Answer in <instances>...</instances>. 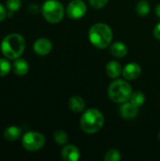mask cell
<instances>
[{
	"mask_svg": "<svg viewBox=\"0 0 160 161\" xmlns=\"http://www.w3.org/2000/svg\"><path fill=\"white\" fill-rule=\"evenodd\" d=\"M0 48L5 58L14 60L23 55L25 49V40L19 33H10L3 38Z\"/></svg>",
	"mask_w": 160,
	"mask_h": 161,
	"instance_id": "obj_1",
	"label": "cell"
},
{
	"mask_svg": "<svg viewBox=\"0 0 160 161\" xmlns=\"http://www.w3.org/2000/svg\"><path fill=\"white\" fill-rule=\"evenodd\" d=\"M112 37L111 28L108 25L104 23L94 24L89 30V40L91 43L99 49H104L108 46L112 41Z\"/></svg>",
	"mask_w": 160,
	"mask_h": 161,
	"instance_id": "obj_2",
	"label": "cell"
},
{
	"mask_svg": "<svg viewBox=\"0 0 160 161\" xmlns=\"http://www.w3.org/2000/svg\"><path fill=\"white\" fill-rule=\"evenodd\" d=\"M105 118L102 112L96 108L87 109L81 119L80 126L81 129L87 134H95L101 130L104 125Z\"/></svg>",
	"mask_w": 160,
	"mask_h": 161,
	"instance_id": "obj_3",
	"label": "cell"
},
{
	"mask_svg": "<svg viewBox=\"0 0 160 161\" xmlns=\"http://www.w3.org/2000/svg\"><path fill=\"white\" fill-rule=\"evenodd\" d=\"M108 93L113 102L123 104L130 99L132 94V88L127 81L116 79L109 85Z\"/></svg>",
	"mask_w": 160,
	"mask_h": 161,
	"instance_id": "obj_4",
	"label": "cell"
},
{
	"mask_svg": "<svg viewBox=\"0 0 160 161\" xmlns=\"http://www.w3.org/2000/svg\"><path fill=\"white\" fill-rule=\"evenodd\" d=\"M41 10L43 18L51 24L59 23L63 19L65 12L63 5L58 0H46L42 4Z\"/></svg>",
	"mask_w": 160,
	"mask_h": 161,
	"instance_id": "obj_5",
	"label": "cell"
},
{
	"mask_svg": "<svg viewBox=\"0 0 160 161\" xmlns=\"http://www.w3.org/2000/svg\"><path fill=\"white\" fill-rule=\"evenodd\" d=\"M45 144V137L37 131H28L22 137V145L28 152L41 150Z\"/></svg>",
	"mask_w": 160,
	"mask_h": 161,
	"instance_id": "obj_6",
	"label": "cell"
},
{
	"mask_svg": "<svg viewBox=\"0 0 160 161\" xmlns=\"http://www.w3.org/2000/svg\"><path fill=\"white\" fill-rule=\"evenodd\" d=\"M87 12V6L82 0H72L66 8V14L73 20L81 19Z\"/></svg>",
	"mask_w": 160,
	"mask_h": 161,
	"instance_id": "obj_7",
	"label": "cell"
},
{
	"mask_svg": "<svg viewBox=\"0 0 160 161\" xmlns=\"http://www.w3.org/2000/svg\"><path fill=\"white\" fill-rule=\"evenodd\" d=\"M52 42L47 38H39L35 41L33 44V50L39 56L48 55L52 51Z\"/></svg>",
	"mask_w": 160,
	"mask_h": 161,
	"instance_id": "obj_8",
	"label": "cell"
},
{
	"mask_svg": "<svg viewBox=\"0 0 160 161\" xmlns=\"http://www.w3.org/2000/svg\"><path fill=\"white\" fill-rule=\"evenodd\" d=\"M122 74L124 78H125L126 80H135L141 75V68L138 63L130 62L124 67Z\"/></svg>",
	"mask_w": 160,
	"mask_h": 161,
	"instance_id": "obj_9",
	"label": "cell"
},
{
	"mask_svg": "<svg viewBox=\"0 0 160 161\" xmlns=\"http://www.w3.org/2000/svg\"><path fill=\"white\" fill-rule=\"evenodd\" d=\"M61 158L64 161H77L80 158L79 149L74 144L65 145L61 151Z\"/></svg>",
	"mask_w": 160,
	"mask_h": 161,
	"instance_id": "obj_10",
	"label": "cell"
},
{
	"mask_svg": "<svg viewBox=\"0 0 160 161\" xmlns=\"http://www.w3.org/2000/svg\"><path fill=\"white\" fill-rule=\"evenodd\" d=\"M120 114L124 119H134L139 114V108L133 105L131 102H124L120 108Z\"/></svg>",
	"mask_w": 160,
	"mask_h": 161,
	"instance_id": "obj_11",
	"label": "cell"
},
{
	"mask_svg": "<svg viewBox=\"0 0 160 161\" xmlns=\"http://www.w3.org/2000/svg\"><path fill=\"white\" fill-rule=\"evenodd\" d=\"M29 71V64L28 62L25 59L22 58L21 57L14 59L12 63V72L19 76H24Z\"/></svg>",
	"mask_w": 160,
	"mask_h": 161,
	"instance_id": "obj_12",
	"label": "cell"
},
{
	"mask_svg": "<svg viewBox=\"0 0 160 161\" xmlns=\"http://www.w3.org/2000/svg\"><path fill=\"white\" fill-rule=\"evenodd\" d=\"M3 136H4L5 140H7L8 142H16L21 138L22 130L20 127H18L16 125H10V126H8L4 130Z\"/></svg>",
	"mask_w": 160,
	"mask_h": 161,
	"instance_id": "obj_13",
	"label": "cell"
},
{
	"mask_svg": "<svg viewBox=\"0 0 160 161\" xmlns=\"http://www.w3.org/2000/svg\"><path fill=\"white\" fill-rule=\"evenodd\" d=\"M106 72H107V75L110 77V78H118L122 72H123V69H122V66L121 64L118 62V61H115V60H111L109 61L107 66H106Z\"/></svg>",
	"mask_w": 160,
	"mask_h": 161,
	"instance_id": "obj_14",
	"label": "cell"
},
{
	"mask_svg": "<svg viewBox=\"0 0 160 161\" xmlns=\"http://www.w3.org/2000/svg\"><path fill=\"white\" fill-rule=\"evenodd\" d=\"M110 53L112 56L118 58H122L126 56L127 54V47L126 45L122 42H116L110 45Z\"/></svg>",
	"mask_w": 160,
	"mask_h": 161,
	"instance_id": "obj_15",
	"label": "cell"
},
{
	"mask_svg": "<svg viewBox=\"0 0 160 161\" xmlns=\"http://www.w3.org/2000/svg\"><path fill=\"white\" fill-rule=\"evenodd\" d=\"M68 105H69V108L72 111L77 112V113L83 111L85 109V107H86L84 99L80 96H77V95L72 96L69 99Z\"/></svg>",
	"mask_w": 160,
	"mask_h": 161,
	"instance_id": "obj_16",
	"label": "cell"
},
{
	"mask_svg": "<svg viewBox=\"0 0 160 161\" xmlns=\"http://www.w3.org/2000/svg\"><path fill=\"white\" fill-rule=\"evenodd\" d=\"M12 71V64L7 58H0V77L8 75Z\"/></svg>",
	"mask_w": 160,
	"mask_h": 161,
	"instance_id": "obj_17",
	"label": "cell"
},
{
	"mask_svg": "<svg viewBox=\"0 0 160 161\" xmlns=\"http://www.w3.org/2000/svg\"><path fill=\"white\" fill-rule=\"evenodd\" d=\"M129 100H130V102L133 105H135L136 107L140 108L145 102V95L141 92H132Z\"/></svg>",
	"mask_w": 160,
	"mask_h": 161,
	"instance_id": "obj_18",
	"label": "cell"
},
{
	"mask_svg": "<svg viewBox=\"0 0 160 161\" xmlns=\"http://www.w3.org/2000/svg\"><path fill=\"white\" fill-rule=\"evenodd\" d=\"M136 10L140 16H146L150 12V5L147 1L141 0L138 3L136 7Z\"/></svg>",
	"mask_w": 160,
	"mask_h": 161,
	"instance_id": "obj_19",
	"label": "cell"
},
{
	"mask_svg": "<svg viewBox=\"0 0 160 161\" xmlns=\"http://www.w3.org/2000/svg\"><path fill=\"white\" fill-rule=\"evenodd\" d=\"M54 141L58 145H65L68 142V135L64 130H57L54 133Z\"/></svg>",
	"mask_w": 160,
	"mask_h": 161,
	"instance_id": "obj_20",
	"label": "cell"
},
{
	"mask_svg": "<svg viewBox=\"0 0 160 161\" xmlns=\"http://www.w3.org/2000/svg\"><path fill=\"white\" fill-rule=\"evenodd\" d=\"M122 158L121 153L116 150V149H110L108 150L104 157V160L105 161H119Z\"/></svg>",
	"mask_w": 160,
	"mask_h": 161,
	"instance_id": "obj_21",
	"label": "cell"
},
{
	"mask_svg": "<svg viewBox=\"0 0 160 161\" xmlns=\"http://www.w3.org/2000/svg\"><path fill=\"white\" fill-rule=\"evenodd\" d=\"M22 6V0H6V8L8 10L16 12Z\"/></svg>",
	"mask_w": 160,
	"mask_h": 161,
	"instance_id": "obj_22",
	"label": "cell"
},
{
	"mask_svg": "<svg viewBox=\"0 0 160 161\" xmlns=\"http://www.w3.org/2000/svg\"><path fill=\"white\" fill-rule=\"evenodd\" d=\"M108 0H89V3L94 8H101L108 4Z\"/></svg>",
	"mask_w": 160,
	"mask_h": 161,
	"instance_id": "obj_23",
	"label": "cell"
},
{
	"mask_svg": "<svg viewBox=\"0 0 160 161\" xmlns=\"http://www.w3.org/2000/svg\"><path fill=\"white\" fill-rule=\"evenodd\" d=\"M7 13H8V9H7V8H6L3 4H1V3H0V23H1V22H3L6 18H8Z\"/></svg>",
	"mask_w": 160,
	"mask_h": 161,
	"instance_id": "obj_24",
	"label": "cell"
},
{
	"mask_svg": "<svg viewBox=\"0 0 160 161\" xmlns=\"http://www.w3.org/2000/svg\"><path fill=\"white\" fill-rule=\"evenodd\" d=\"M27 9H28V12H30L32 14H37L39 12V10H40L39 6L36 5V4H30L28 6V8Z\"/></svg>",
	"mask_w": 160,
	"mask_h": 161,
	"instance_id": "obj_25",
	"label": "cell"
},
{
	"mask_svg": "<svg viewBox=\"0 0 160 161\" xmlns=\"http://www.w3.org/2000/svg\"><path fill=\"white\" fill-rule=\"evenodd\" d=\"M154 36L157 40L160 41V22L157 24V25L154 28Z\"/></svg>",
	"mask_w": 160,
	"mask_h": 161,
	"instance_id": "obj_26",
	"label": "cell"
},
{
	"mask_svg": "<svg viewBox=\"0 0 160 161\" xmlns=\"http://www.w3.org/2000/svg\"><path fill=\"white\" fill-rule=\"evenodd\" d=\"M156 14H157V17L160 18V3L156 7Z\"/></svg>",
	"mask_w": 160,
	"mask_h": 161,
	"instance_id": "obj_27",
	"label": "cell"
},
{
	"mask_svg": "<svg viewBox=\"0 0 160 161\" xmlns=\"http://www.w3.org/2000/svg\"><path fill=\"white\" fill-rule=\"evenodd\" d=\"M158 140H159V142H160V132H159V134H158Z\"/></svg>",
	"mask_w": 160,
	"mask_h": 161,
	"instance_id": "obj_28",
	"label": "cell"
}]
</instances>
